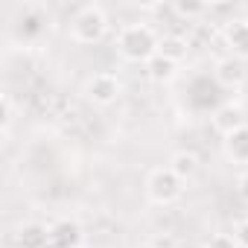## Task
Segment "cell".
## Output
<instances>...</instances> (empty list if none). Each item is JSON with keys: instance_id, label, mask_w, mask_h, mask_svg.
<instances>
[{"instance_id": "3957f363", "label": "cell", "mask_w": 248, "mask_h": 248, "mask_svg": "<svg viewBox=\"0 0 248 248\" xmlns=\"http://www.w3.org/2000/svg\"><path fill=\"white\" fill-rule=\"evenodd\" d=\"M184 196V181L170 170V167H158L146 175V199L158 207H170Z\"/></svg>"}, {"instance_id": "9a60e30c", "label": "cell", "mask_w": 248, "mask_h": 248, "mask_svg": "<svg viewBox=\"0 0 248 248\" xmlns=\"http://www.w3.org/2000/svg\"><path fill=\"white\" fill-rule=\"evenodd\" d=\"M15 114H18V108L12 102V96L3 93V96H0V135H3V138H9V132L15 126Z\"/></svg>"}, {"instance_id": "8fae6325", "label": "cell", "mask_w": 248, "mask_h": 248, "mask_svg": "<svg viewBox=\"0 0 248 248\" xmlns=\"http://www.w3.org/2000/svg\"><path fill=\"white\" fill-rule=\"evenodd\" d=\"M222 152L236 167H245L248 164V123H245L242 129H236V132H231V135L222 138Z\"/></svg>"}, {"instance_id": "ba28073f", "label": "cell", "mask_w": 248, "mask_h": 248, "mask_svg": "<svg viewBox=\"0 0 248 248\" xmlns=\"http://www.w3.org/2000/svg\"><path fill=\"white\" fill-rule=\"evenodd\" d=\"M47 24H50V18L41 6H24V15L15 21V30H18V35H24V41H35L47 30Z\"/></svg>"}, {"instance_id": "6da1fadb", "label": "cell", "mask_w": 248, "mask_h": 248, "mask_svg": "<svg viewBox=\"0 0 248 248\" xmlns=\"http://www.w3.org/2000/svg\"><path fill=\"white\" fill-rule=\"evenodd\" d=\"M158 44H161V35L149 24H126L117 32V41H114L120 59L129 64H146L149 59H155Z\"/></svg>"}, {"instance_id": "e0dca14e", "label": "cell", "mask_w": 248, "mask_h": 248, "mask_svg": "<svg viewBox=\"0 0 248 248\" xmlns=\"http://www.w3.org/2000/svg\"><path fill=\"white\" fill-rule=\"evenodd\" d=\"M172 9H175V15H181V18H199V15L207 12L204 3H187V0H178Z\"/></svg>"}, {"instance_id": "ac0fdd59", "label": "cell", "mask_w": 248, "mask_h": 248, "mask_svg": "<svg viewBox=\"0 0 248 248\" xmlns=\"http://www.w3.org/2000/svg\"><path fill=\"white\" fill-rule=\"evenodd\" d=\"M204 248H239V245H236V239H233L231 233H213V236L204 242Z\"/></svg>"}, {"instance_id": "d6986e66", "label": "cell", "mask_w": 248, "mask_h": 248, "mask_svg": "<svg viewBox=\"0 0 248 248\" xmlns=\"http://www.w3.org/2000/svg\"><path fill=\"white\" fill-rule=\"evenodd\" d=\"M233 239H236L239 248H248V219H239L233 225Z\"/></svg>"}, {"instance_id": "7c38bea8", "label": "cell", "mask_w": 248, "mask_h": 248, "mask_svg": "<svg viewBox=\"0 0 248 248\" xmlns=\"http://www.w3.org/2000/svg\"><path fill=\"white\" fill-rule=\"evenodd\" d=\"M184 184L199 172V167H202V161H199V155L193 152V149H178V152H172V158H170V164H167Z\"/></svg>"}, {"instance_id": "277c9868", "label": "cell", "mask_w": 248, "mask_h": 248, "mask_svg": "<svg viewBox=\"0 0 248 248\" xmlns=\"http://www.w3.org/2000/svg\"><path fill=\"white\" fill-rule=\"evenodd\" d=\"M82 93H85L88 102H93V105H99V108H108V105H114V102L120 99V93H123V82H120L114 73L99 70V73H93V76L85 79Z\"/></svg>"}, {"instance_id": "4fadbf2b", "label": "cell", "mask_w": 248, "mask_h": 248, "mask_svg": "<svg viewBox=\"0 0 248 248\" xmlns=\"http://www.w3.org/2000/svg\"><path fill=\"white\" fill-rule=\"evenodd\" d=\"M187 53H190V41L184 38V35H178V32H170V35H161V44H158V56H164V59H170V62H184L187 59Z\"/></svg>"}, {"instance_id": "5b68a950", "label": "cell", "mask_w": 248, "mask_h": 248, "mask_svg": "<svg viewBox=\"0 0 248 248\" xmlns=\"http://www.w3.org/2000/svg\"><path fill=\"white\" fill-rule=\"evenodd\" d=\"M222 41L228 53L239 62H248V18H231L222 27Z\"/></svg>"}, {"instance_id": "5bb4252c", "label": "cell", "mask_w": 248, "mask_h": 248, "mask_svg": "<svg viewBox=\"0 0 248 248\" xmlns=\"http://www.w3.org/2000/svg\"><path fill=\"white\" fill-rule=\"evenodd\" d=\"M146 76L155 82V85H170L175 76H178V64L164 59V56H155L146 62Z\"/></svg>"}, {"instance_id": "52a82bcc", "label": "cell", "mask_w": 248, "mask_h": 248, "mask_svg": "<svg viewBox=\"0 0 248 248\" xmlns=\"http://www.w3.org/2000/svg\"><path fill=\"white\" fill-rule=\"evenodd\" d=\"M85 231L73 219H56L50 225V248H82Z\"/></svg>"}, {"instance_id": "7a4b0ae2", "label": "cell", "mask_w": 248, "mask_h": 248, "mask_svg": "<svg viewBox=\"0 0 248 248\" xmlns=\"http://www.w3.org/2000/svg\"><path fill=\"white\" fill-rule=\"evenodd\" d=\"M67 32H70V41H76V44H99L108 35V15H105V9L96 6V3H85L70 18V30Z\"/></svg>"}, {"instance_id": "8992f818", "label": "cell", "mask_w": 248, "mask_h": 248, "mask_svg": "<svg viewBox=\"0 0 248 248\" xmlns=\"http://www.w3.org/2000/svg\"><path fill=\"white\" fill-rule=\"evenodd\" d=\"M245 76H248L245 62H239V59H233V56H225V59H219V62L213 64V79H216V85H222V88H228V91H239V88L245 85Z\"/></svg>"}, {"instance_id": "2e32d148", "label": "cell", "mask_w": 248, "mask_h": 248, "mask_svg": "<svg viewBox=\"0 0 248 248\" xmlns=\"http://www.w3.org/2000/svg\"><path fill=\"white\" fill-rule=\"evenodd\" d=\"M146 245H149V248H178V236L170 233V231H158V233L149 236Z\"/></svg>"}, {"instance_id": "30bf717a", "label": "cell", "mask_w": 248, "mask_h": 248, "mask_svg": "<svg viewBox=\"0 0 248 248\" xmlns=\"http://www.w3.org/2000/svg\"><path fill=\"white\" fill-rule=\"evenodd\" d=\"M15 248H47L50 245V228L41 222H24L15 231Z\"/></svg>"}, {"instance_id": "ffe728a7", "label": "cell", "mask_w": 248, "mask_h": 248, "mask_svg": "<svg viewBox=\"0 0 248 248\" xmlns=\"http://www.w3.org/2000/svg\"><path fill=\"white\" fill-rule=\"evenodd\" d=\"M236 196L248 204V172H239V178H236Z\"/></svg>"}, {"instance_id": "9c48e42d", "label": "cell", "mask_w": 248, "mask_h": 248, "mask_svg": "<svg viewBox=\"0 0 248 248\" xmlns=\"http://www.w3.org/2000/svg\"><path fill=\"white\" fill-rule=\"evenodd\" d=\"M210 123H213V129L225 138V135H231V132L245 126V114H242V108L236 102H225V105H219L210 114Z\"/></svg>"}]
</instances>
